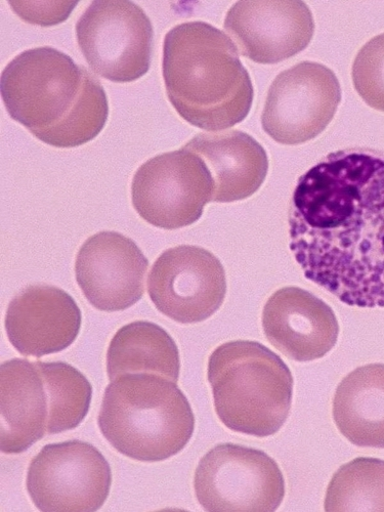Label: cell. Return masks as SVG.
<instances>
[{
    "instance_id": "cell-11",
    "label": "cell",
    "mask_w": 384,
    "mask_h": 512,
    "mask_svg": "<svg viewBox=\"0 0 384 512\" xmlns=\"http://www.w3.org/2000/svg\"><path fill=\"white\" fill-rule=\"evenodd\" d=\"M148 293L164 316L181 324L200 323L224 304L225 269L215 254L202 247L170 248L153 265Z\"/></svg>"
},
{
    "instance_id": "cell-21",
    "label": "cell",
    "mask_w": 384,
    "mask_h": 512,
    "mask_svg": "<svg viewBox=\"0 0 384 512\" xmlns=\"http://www.w3.org/2000/svg\"><path fill=\"white\" fill-rule=\"evenodd\" d=\"M324 508L384 511V460L360 457L341 466L328 486Z\"/></svg>"
},
{
    "instance_id": "cell-2",
    "label": "cell",
    "mask_w": 384,
    "mask_h": 512,
    "mask_svg": "<svg viewBox=\"0 0 384 512\" xmlns=\"http://www.w3.org/2000/svg\"><path fill=\"white\" fill-rule=\"evenodd\" d=\"M2 97L14 120L41 142L57 148L91 142L109 116L100 80L50 47L23 52L6 67Z\"/></svg>"
},
{
    "instance_id": "cell-7",
    "label": "cell",
    "mask_w": 384,
    "mask_h": 512,
    "mask_svg": "<svg viewBox=\"0 0 384 512\" xmlns=\"http://www.w3.org/2000/svg\"><path fill=\"white\" fill-rule=\"evenodd\" d=\"M213 179L204 161L186 149L145 162L132 184L133 205L150 225L178 230L195 224L212 201Z\"/></svg>"
},
{
    "instance_id": "cell-19",
    "label": "cell",
    "mask_w": 384,
    "mask_h": 512,
    "mask_svg": "<svg viewBox=\"0 0 384 512\" xmlns=\"http://www.w3.org/2000/svg\"><path fill=\"white\" fill-rule=\"evenodd\" d=\"M180 352L175 340L160 326L136 321L120 328L107 352L110 380L125 374H157L179 381Z\"/></svg>"
},
{
    "instance_id": "cell-16",
    "label": "cell",
    "mask_w": 384,
    "mask_h": 512,
    "mask_svg": "<svg viewBox=\"0 0 384 512\" xmlns=\"http://www.w3.org/2000/svg\"><path fill=\"white\" fill-rule=\"evenodd\" d=\"M184 147L196 153L209 169L215 185L213 202L247 199L267 178L269 159L265 149L241 131L199 134Z\"/></svg>"
},
{
    "instance_id": "cell-22",
    "label": "cell",
    "mask_w": 384,
    "mask_h": 512,
    "mask_svg": "<svg viewBox=\"0 0 384 512\" xmlns=\"http://www.w3.org/2000/svg\"><path fill=\"white\" fill-rule=\"evenodd\" d=\"M354 87L371 108L384 112V33L360 50L352 70Z\"/></svg>"
},
{
    "instance_id": "cell-3",
    "label": "cell",
    "mask_w": 384,
    "mask_h": 512,
    "mask_svg": "<svg viewBox=\"0 0 384 512\" xmlns=\"http://www.w3.org/2000/svg\"><path fill=\"white\" fill-rule=\"evenodd\" d=\"M162 74L169 102L201 130H227L252 107L253 85L234 42L205 22L183 23L166 34Z\"/></svg>"
},
{
    "instance_id": "cell-4",
    "label": "cell",
    "mask_w": 384,
    "mask_h": 512,
    "mask_svg": "<svg viewBox=\"0 0 384 512\" xmlns=\"http://www.w3.org/2000/svg\"><path fill=\"white\" fill-rule=\"evenodd\" d=\"M99 426L105 439L122 455L159 462L188 445L195 417L176 382L157 374H125L107 387Z\"/></svg>"
},
{
    "instance_id": "cell-8",
    "label": "cell",
    "mask_w": 384,
    "mask_h": 512,
    "mask_svg": "<svg viewBox=\"0 0 384 512\" xmlns=\"http://www.w3.org/2000/svg\"><path fill=\"white\" fill-rule=\"evenodd\" d=\"M153 34L151 20L133 2H94L76 24L85 60L98 75L117 83L149 71Z\"/></svg>"
},
{
    "instance_id": "cell-17",
    "label": "cell",
    "mask_w": 384,
    "mask_h": 512,
    "mask_svg": "<svg viewBox=\"0 0 384 512\" xmlns=\"http://www.w3.org/2000/svg\"><path fill=\"white\" fill-rule=\"evenodd\" d=\"M0 402L4 453H23L48 433L49 399L36 362L13 359L2 364Z\"/></svg>"
},
{
    "instance_id": "cell-9",
    "label": "cell",
    "mask_w": 384,
    "mask_h": 512,
    "mask_svg": "<svg viewBox=\"0 0 384 512\" xmlns=\"http://www.w3.org/2000/svg\"><path fill=\"white\" fill-rule=\"evenodd\" d=\"M112 485L111 467L93 445L78 440L47 445L31 460L26 486L40 511H97Z\"/></svg>"
},
{
    "instance_id": "cell-18",
    "label": "cell",
    "mask_w": 384,
    "mask_h": 512,
    "mask_svg": "<svg viewBox=\"0 0 384 512\" xmlns=\"http://www.w3.org/2000/svg\"><path fill=\"white\" fill-rule=\"evenodd\" d=\"M332 412L338 431L352 444L384 449V364L362 366L346 376Z\"/></svg>"
},
{
    "instance_id": "cell-1",
    "label": "cell",
    "mask_w": 384,
    "mask_h": 512,
    "mask_svg": "<svg viewBox=\"0 0 384 512\" xmlns=\"http://www.w3.org/2000/svg\"><path fill=\"white\" fill-rule=\"evenodd\" d=\"M290 249L307 279L358 308H384V153L327 155L298 180Z\"/></svg>"
},
{
    "instance_id": "cell-10",
    "label": "cell",
    "mask_w": 384,
    "mask_h": 512,
    "mask_svg": "<svg viewBox=\"0 0 384 512\" xmlns=\"http://www.w3.org/2000/svg\"><path fill=\"white\" fill-rule=\"evenodd\" d=\"M341 102L339 81L332 70L303 62L273 81L262 115L266 134L281 145L305 144L322 134Z\"/></svg>"
},
{
    "instance_id": "cell-23",
    "label": "cell",
    "mask_w": 384,
    "mask_h": 512,
    "mask_svg": "<svg viewBox=\"0 0 384 512\" xmlns=\"http://www.w3.org/2000/svg\"><path fill=\"white\" fill-rule=\"evenodd\" d=\"M78 2H9L25 22L49 27L66 21Z\"/></svg>"
},
{
    "instance_id": "cell-12",
    "label": "cell",
    "mask_w": 384,
    "mask_h": 512,
    "mask_svg": "<svg viewBox=\"0 0 384 512\" xmlns=\"http://www.w3.org/2000/svg\"><path fill=\"white\" fill-rule=\"evenodd\" d=\"M148 268L146 256L132 239L117 232H101L80 247L75 276L94 308L113 313L141 300Z\"/></svg>"
},
{
    "instance_id": "cell-20",
    "label": "cell",
    "mask_w": 384,
    "mask_h": 512,
    "mask_svg": "<svg viewBox=\"0 0 384 512\" xmlns=\"http://www.w3.org/2000/svg\"><path fill=\"white\" fill-rule=\"evenodd\" d=\"M36 364L49 399L48 433L54 435L76 429L90 411L92 384L67 363Z\"/></svg>"
},
{
    "instance_id": "cell-13",
    "label": "cell",
    "mask_w": 384,
    "mask_h": 512,
    "mask_svg": "<svg viewBox=\"0 0 384 512\" xmlns=\"http://www.w3.org/2000/svg\"><path fill=\"white\" fill-rule=\"evenodd\" d=\"M225 30L243 57L277 64L308 48L315 21L303 2H238L226 16Z\"/></svg>"
},
{
    "instance_id": "cell-14",
    "label": "cell",
    "mask_w": 384,
    "mask_h": 512,
    "mask_svg": "<svg viewBox=\"0 0 384 512\" xmlns=\"http://www.w3.org/2000/svg\"><path fill=\"white\" fill-rule=\"evenodd\" d=\"M81 322V311L67 292L56 286L32 285L10 303L6 329L20 354L40 358L69 348Z\"/></svg>"
},
{
    "instance_id": "cell-15",
    "label": "cell",
    "mask_w": 384,
    "mask_h": 512,
    "mask_svg": "<svg viewBox=\"0 0 384 512\" xmlns=\"http://www.w3.org/2000/svg\"><path fill=\"white\" fill-rule=\"evenodd\" d=\"M263 327L269 343L297 362L325 357L336 345L339 334L332 309L298 287H284L269 298L263 312Z\"/></svg>"
},
{
    "instance_id": "cell-6",
    "label": "cell",
    "mask_w": 384,
    "mask_h": 512,
    "mask_svg": "<svg viewBox=\"0 0 384 512\" xmlns=\"http://www.w3.org/2000/svg\"><path fill=\"white\" fill-rule=\"evenodd\" d=\"M194 488L210 512H272L285 496L277 462L261 450L235 444L218 445L200 460Z\"/></svg>"
},
{
    "instance_id": "cell-5",
    "label": "cell",
    "mask_w": 384,
    "mask_h": 512,
    "mask_svg": "<svg viewBox=\"0 0 384 512\" xmlns=\"http://www.w3.org/2000/svg\"><path fill=\"white\" fill-rule=\"evenodd\" d=\"M207 376L216 412L231 431L266 438L286 422L293 377L267 347L256 341H230L209 357Z\"/></svg>"
}]
</instances>
